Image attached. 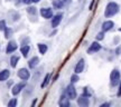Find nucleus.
Masks as SVG:
<instances>
[{
	"label": "nucleus",
	"mask_w": 121,
	"mask_h": 107,
	"mask_svg": "<svg viewBox=\"0 0 121 107\" xmlns=\"http://www.w3.org/2000/svg\"><path fill=\"white\" fill-rule=\"evenodd\" d=\"M36 103H37V99H34V100H33V103H31V106L34 107L35 105H36Z\"/></svg>",
	"instance_id": "30"
},
{
	"label": "nucleus",
	"mask_w": 121,
	"mask_h": 107,
	"mask_svg": "<svg viewBox=\"0 0 121 107\" xmlns=\"http://www.w3.org/2000/svg\"><path fill=\"white\" fill-rule=\"evenodd\" d=\"M40 15L45 19H51V18H53V10L51 8H42L40 9Z\"/></svg>",
	"instance_id": "7"
},
{
	"label": "nucleus",
	"mask_w": 121,
	"mask_h": 107,
	"mask_svg": "<svg viewBox=\"0 0 121 107\" xmlns=\"http://www.w3.org/2000/svg\"><path fill=\"white\" fill-rule=\"evenodd\" d=\"M53 6L55 9H60L63 7V1L62 0H54L53 1Z\"/></svg>",
	"instance_id": "20"
},
{
	"label": "nucleus",
	"mask_w": 121,
	"mask_h": 107,
	"mask_svg": "<svg viewBox=\"0 0 121 107\" xmlns=\"http://www.w3.org/2000/svg\"><path fill=\"white\" fill-rule=\"evenodd\" d=\"M18 77L20 78L22 80H28L30 77V73L29 70L27 68H20L19 70H18Z\"/></svg>",
	"instance_id": "4"
},
{
	"label": "nucleus",
	"mask_w": 121,
	"mask_h": 107,
	"mask_svg": "<svg viewBox=\"0 0 121 107\" xmlns=\"http://www.w3.org/2000/svg\"><path fill=\"white\" fill-rule=\"evenodd\" d=\"M119 4H116V2H109L107 4V7H105V11H104V16L107 18H110L114 16V15H117L119 12Z\"/></svg>",
	"instance_id": "1"
},
{
	"label": "nucleus",
	"mask_w": 121,
	"mask_h": 107,
	"mask_svg": "<svg viewBox=\"0 0 121 107\" xmlns=\"http://www.w3.org/2000/svg\"><path fill=\"white\" fill-rule=\"evenodd\" d=\"M58 105L60 107H69V98L66 94H63L58 100Z\"/></svg>",
	"instance_id": "8"
},
{
	"label": "nucleus",
	"mask_w": 121,
	"mask_h": 107,
	"mask_svg": "<svg viewBox=\"0 0 121 107\" xmlns=\"http://www.w3.org/2000/svg\"><path fill=\"white\" fill-rule=\"evenodd\" d=\"M29 50H30V47L28 45H24V46L20 48V52H22V55L24 56V57H27V56H28Z\"/></svg>",
	"instance_id": "16"
},
{
	"label": "nucleus",
	"mask_w": 121,
	"mask_h": 107,
	"mask_svg": "<svg viewBox=\"0 0 121 107\" xmlns=\"http://www.w3.org/2000/svg\"><path fill=\"white\" fill-rule=\"evenodd\" d=\"M22 2L26 4H30L31 2H33V0H22Z\"/></svg>",
	"instance_id": "29"
},
{
	"label": "nucleus",
	"mask_w": 121,
	"mask_h": 107,
	"mask_svg": "<svg viewBox=\"0 0 121 107\" xmlns=\"http://www.w3.org/2000/svg\"><path fill=\"white\" fill-rule=\"evenodd\" d=\"M110 83L111 86H117L120 83V71L118 69H113L110 74Z\"/></svg>",
	"instance_id": "2"
},
{
	"label": "nucleus",
	"mask_w": 121,
	"mask_h": 107,
	"mask_svg": "<svg viewBox=\"0 0 121 107\" xmlns=\"http://www.w3.org/2000/svg\"><path fill=\"white\" fill-rule=\"evenodd\" d=\"M27 12L31 13V15H36L37 10H36V8H35V7H28V8H27Z\"/></svg>",
	"instance_id": "23"
},
{
	"label": "nucleus",
	"mask_w": 121,
	"mask_h": 107,
	"mask_svg": "<svg viewBox=\"0 0 121 107\" xmlns=\"http://www.w3.org/2000/svg\"><path fill=\"white\" fill-rule=\"evenodd\" d=\"M7 27H6V21L4 20H0V31H4Z\"/></svg>",
	"instance_id": "26"
},
{
	"label": "nucleus",
	"mask_w": 121,
	"mask_h": 107,
	"mask_svg": "<svg viewBox=\"0 0 121 107\" xmlns=\"http://www.w3.org/2000/svg\"><path fill=\"white\" fill-rule=\"evenodd\" d=\"M16 105H17V99H16V98H13L11 100H9L8 107H15Z\"/></svg>",
	"instance_id": "24"
},
{
	"label": "nucleus",
	"mask_w": 121,
	"mask_h": 107,
	"mask_svg": "<svg viewBox=\"0 0 121 107\" xmlns=\"http://www.w3.org/2000/svg\"><path fill=\"white\" fill-rule=\"evenodd\" d=\"M37 46H38V50L42 55L46 54V52H47V46H46L45 44H38Z\"/></svg>",
	"instance_id": "19"
},
{
	"label": "nucleus",
	"mask_w": 121,
	"mask_h": 107,
	"mask_svg": "<svg viewBox=\"0 0 121 107\" xmlns=\"http://www.w3.org/2000/svg\"><path fill=\"white\" fill-rule=\"evenodd\" d=\"M84 66H85V61H84V59L83 58H81V59L78 61V64H76V66H75V68H74V71H75V74H81L84 70Z\"/></svg>",
	"instance_id": "9"
},
{
	"label": "nucleus",
	"mask_w": 121,
	"mask_h": 107,
	"mask_svg": "<svg viewBox=\"0 0 121 107\" xmlns=\"http://www.w3.org/2000/svg\"><path fill=\"white\" fill-rule=\"evenodd\" d=\"M78 80H80V78H78V74H74V75L71 76V83H72V84L78 83Z\"/></svg>",
	"instance_id": "21"
},
{
	"label": "nucleus",
	"mask_w": 121,
	"mask_h": 107,
	"mask_svg": "<svg viewBox=\"0 0 121 107\" xmlns=\"http://www.w3.org/2000/svg\"><path fill=\"white\" fill-rule=\"evenodd\" d=\"M66 95L69 96V99H75L76 98V89L73 86V84H69L66 87Z\"/></svg>",
	"instance_id": "5"
},
{
	"label": "nucleus",
	"mask_w": 121,
	"mask_h": 107,
	"mask_svg": "<svg viewBox=\"0 0 121 107\" xmlns=\"http://www.w3.org/2000/svg\"><path fill=\"white\" fill-rule=\"evenodd\" d=\"M107 106H110V104L105 103V104H102V105H101V107H107Z\"/></svg>",
	"instance_id": "31"
},
{
	"label": "nucleus",
	"mask_w": 121,
	"mask_h": 107,
	"mask_svg": "<svg viewBox=\"0 0 121 107\" xmlns=\"http://www.w3.org/2000/svg\"><path fill=\"white\" fill-rule=\"evenodd\" d=\"M10 76V71H9L8 69H4V70H1L0 71V81H4L7 80Z\"/></svg>",
	"instance_id": "15"
},
{
	"label": "nucleus",
	"mask_w": 121,
	"mask_h": 107,
	"mask_svg": "<svg viewBox=\"0 0 121 107\" xmlns=\"http://www.w3.org/2000/svg\"><path fill=\"white\" fill-rule=\"evenodd\" d=\"M4 31V37H6V38H9V37L11 36V34H13V30L10 29V28H8V27H7Z\"/></svg>",
	"instance_id": "22"
},
{
	"label": "nucleus",
	"mask_w": 121,
	"mask_h": 107,
	"mask_svg": "<svg viewBox=\"0 0 121 107\" xmlns=\"http://www.w3.org/2000/svg\"><path fill=\"white\" fill-rule=\"evenodd\" d=\"M118 96H121V81L119 83V90H118Z\"/></svg>",
	"instance_id": "28"
},
{
	"label": "nucleus",
	"mask_w": 121,
	"mask_h": 107,
	"mask_svg": "<svg viewBox=\"0 0 121 107\" xmlns=\"http://www.w3.org/2000/svg\"><path fill=\"white\" fill-rule=\"evenodd\" d=\"M18 48V45L17 43L15 41V40H10L8 43V45H7V48H6V52L7 54H11V52H16Z\"/></svg>",
	"instance_id": "6"
},
{
	"label": "nucleus",
	"mask_w": 121,
	"mask_h": 107,
	"mask_svg": "<svg viewBox=\"0 0 121 107\" xmlns=\"http://www.w3.org/2000/svg\"><path fill=\"white\" fill-rule=\"evenodd\" d=\"M78 106L81 107H86L89 106V104H90V100H89V97H86V96H81V97H78Z\"/></svg>",
	"instance_id": "12"
},
{
	"label": "nucleus",
	"mask_w": 121,
	"mask_h": 107,
	"mask_svg": "<svg viewBox=\"0 0 121 107\" xmlns=\"http://www.w3.org/2000/svg\"><path fill=\"white\" fill-rule=\"evenodd\" d=\"M49 81H51V74H47V75L45 76V78H44V80H43V83H42L40 87H42V88H45V87L49 84Z\"/></svg>",
	"instance_id": "18"
},
{
	"label": "nucleus",
	"mask_w": 121,
	"mask_h": 107,
	"mask_svg": "<svg viewBox=\"0 0 121 107\" xmlns=\"http://www.w3.org/2000/svg\"><path fill=\"white\" fill-rule=\"evenodd\" d=\"M119 31H120V32H121V28H120V29H119Z\"/></svg>",
	"instance_id": "33"
},
{
	"label": "nucleus",
	"mask_w": 121,
	"mask_h": 107,
	"mask_svg": "<svg viewBox=\"0 0 121 107\" xmlns=\"http://www.w3.org/2000/svg\"><path fill=\"white\" fill-rule=\"evenodd\" d=\"M62 17H63L62 13H57V15H55V16L52 18V27L53 28H56V27L60 25V21H62Z\"/></svg>",
	"instance_id": "11"
},
{
	"label": "nucleus",
	"mask_w": 121,
	"mask_h": 107,
	"mask_svg": "<svg viewBox=\"0 0 121 107\" xmlns=\"http://www.w3.org/2000/svg\"><path fill=\"white\" fill-rule=\"evenodd\" d=\"M38 63H39V58L37 56H35V57H33V58L28 61V66H29L30 69H34L35 67L38 65Z\"/></svg>",
	"instance_id": "14"
},
{
	"label": "nucleus",
	"mask_w": 121,
	"mask_h": 107,
	"mask_svg": "<svg viewBox=\"0 0 121 107\" xmlns=\"http://www.w3.org/2000/svg\"><path fill=\"white\" fill-rule=\"evenodd\" d=\"M18 61H19V56H11V58H10V66L13 68H15L17 66Z\"/></svg>",
	"instance_id": "17"
},
{
	"label": "nucleus",
	"mask_w": 121,
	"mask_h": 107,
	"mask_svg": "<svg viewBox=\"0 0 121 107\" xmlns=\"http://www.w3.org/2000/svg\"><path fill=\"white\" fill-rule=\"evenodd\" d=\"M103 38H104V34H103V31H102V32H99V34L96 35V40H102Z\"/></svg>",
	"instance_id": "27"
},
{
	"label": "nucleus",
	"mask_w": 121,
	"mask_h": 107,
	"mask_svg": "<svg viewBox=\"0 0 121 107\" xmlns=\"http://www.w3.org/2000/svg\"><path fill=\"white\" fill-rule=\"evenodd\" d=\"M39 1H40V0H33V2H36V4H37V2H39Z\"/></svg>",
	"instance_id": "32"
},
{
	"label": "nucleus",
	"mask_w": 121,
	"mask_h": 107,
	"mask_svg": "<svg viewBox=\"0 0 121 107\" xmlns=\"http://www.w3.org/2000/svg\"><path fill=\"white\" fill-rule=\"evenodd\" d=\"M25 86H26V80H24L22 83H19V84H16V85L11 88V94H13V96H17V95L25 88Z\"/></svg>",
	"instance_id": "3"
},
{
	"label": "nucleus",
	"mask_w": 121,
	"mask_h": 107,
	"mask_svg": "<svg viewBox=\"0 0 121 107\" xmlns=\"http://www.w3.org/2000/svg\"><path fill=\"white\" fill-rule=\"evenodd\" d=\"M101 49V45H100L98 41H94V43L91 44V46L87 49V54H93V52H98Z\"/></svg>",
	"instance_id": "10"
},
{
	"label": "nucleus",
	"mask_w": 121,
	"mask_h": 107,
	"mask_svg": "<svg viewBox=\"0 0 121 107\" xmlns=\"http://www.w3.org/2000/svg\"><path fill=\"white\" fill-rule=\"evenodd\" d=\"M114 26V24H113L112 20H107V21H104L102 24V31L105 32V31H109V30H111Z\"/></svg>",
	"instance_id": "13"
},
{
	"label": "nucleus",
	"mask_w": 121,
	"mask_h": 107,
	"mask_svg": "<svg viewBox=\"0 0 121 107\" xmlns=\"http://www.w3.org/2000/svg\"><path fill=\"white\" fill-rule=\"evenodd\" d=\"M91 95H92V93H91L90 90H89V88H87V87H85V88H84V90H83V96L91 97Z\"/></svg>",
	"instance_id": "25"
}]
</instances>
